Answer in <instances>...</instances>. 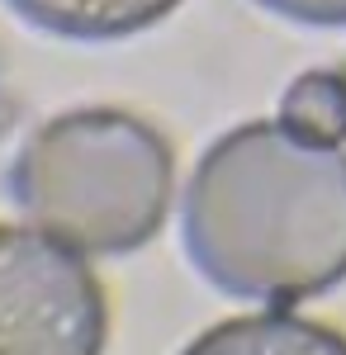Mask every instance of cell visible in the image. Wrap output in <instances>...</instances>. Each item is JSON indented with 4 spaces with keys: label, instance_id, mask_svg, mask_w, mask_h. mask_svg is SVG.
Returning <instances> with one entry per match:
<instances>
[{
    "label": "cell",
    "instance_id": "1",
    "mask_svg": "<svg viewBox=\"0 0 346 355\" xmlns=\"http://www.w3.org/2000/svg\"><path fill=\"white\" fill-rule=\"evenodd\" d=\"M181 246L228 299L294 308L346 279V152L280 119L223 133L186 185Z\"/></svg>",
    "mask_w": 346,
    "mask_h": 355
},
{
    "label": "cell",
    "instance_id": "2",
    "mask_svg": "<svg viewBox=\"0 0 346 355\" xmlns=\"http://www.w3.org/2000/svg\"><path fill=\"white\" fill-rule=\"evenodd\" d=\"M176 190L171 142L129 110H67L10 166L19 214L81 256H129L157 237Z\"/></svg>",
    "mask_w": 346,
    "mask_h": 355
},
{
    "label": "cell",
    "instance_id": "3",
    "mask_svg": "<svg viewBox=\"0 0 346 355\" xmlns=\"http://www.w3.org/2000/svg\"><path fill=\"white\" fill-rule=\"evenodd\" d=\"M100 275L48 227L0 223V355H105Z\"/></svg>",
    "mask_w": 346,
    "mask_h": 355
},
{
    "label": "cell",
    "instance_id": "4",
    "mask_svg": "<svg viewBox=\"0 0 346 355\" xmlns=\"http://www.w3.org/2000/svg\"><path fill=\"white\" fill-rule=\"evenodd\" d=\"M181 355H346V336L337 327L294 318L290 308H270L213 322Z\"/></svg>",
    "mask_w": 346,
    "mask_h": 355
},
{
    "label": "cell",
    "instance_id": "5",
    "mask_svg": "<svg viewBox=\"0 0 346 355\" xmlns=\"http://www.w3.org/2000/svg\"><path fill=\"white\" fill-rule=\"evenodd\" d=\"M24 24L72 43H114L161 24L181 0H5Z\"/></svg>",
    "mask_w": 346,
    "mask_h": 355
},
{
    "label": "cell",
    "instance_id": "6",
    "mask_svg": "<svg viewBox=\"0 0 346 355\" xmlns=\"http://www.w3.org/2000/svg\"><path fill=\"white\" fill-rule=\"evenodd\" d=\"M280 123L308 142L342 147L346 142V76L337 71H304L280 95Z\"/></svg>",
    "mask_w": 346,
    "mask_h": 355
},
{
    "label": "cell",
    "instance_id": "7",
    "mask_svg": "<svg viewBox=\"0 0 346 355\" xmlns=\"http://www.w3.org/2000/svg\"><path fill=\"white\" fill-rule=\"evenodd\" d=\"M261 10L308 28H346V0H256Z\"/></svg>",
    "mask_w": 346,
    "mask_h": 355
},
{
    "label": "cell",
    "instance_id": "8",
    "mask_svg": "<svg viewBox=\"0 0 346 355\" xmlns=\"http://www.w3.org/2000/svg\"><path fill=\"white\" fill-rule=\"evenodd\" d=\"M342 76H346V62H342Z\"/></svg>",
    "mask_w": 346,
    "mask_h": 355
}]
</instances>
